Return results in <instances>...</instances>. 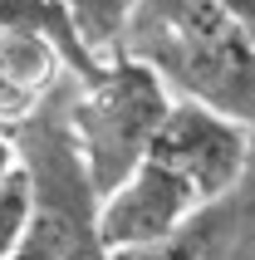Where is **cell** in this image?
Listing matches in <instances>:
<instances>
[{
    "label": "cell",
    "instance_id": "obj_8",
    "mask_svg": "<svg viewBox=\"0 0 255 260\" xmlns=\"http://www.w3.org/2000/svg\"><path fill=\"white\" fill-rule=\"evenodd\" d=\"M20 167V138H15L10 128H0V182Z\"/></svg>",
    "mask_w": 255,
    "mask_h": 260
},
{
    "label": "cell",
    "instance_id": "obj_5",
    "mask_svg": "<svg viewBox=\"0 0 255 260\" xmlns=\"http://www.w3.org/2000/svg\"><path fill=\"white\" fill-rule=\"evenodd\" d=\"M64 74H74V64L49 29L0 20V128L15 133L40 118L59 99Z\"/></svg>",
    "mask_w": 255,
    "mask_h": 260
},
{
    "label": "cell",
    "instance_id": "obj_7",
    "mask_svg": "<svg viewBox=\"0 0 255 260\" xmlns=\"http://www.w3.org/2000/svg\"><path fill=\"white\" fill-rule=\"evenodd\" d=\"M29 221H35V182H29L25 162L0 182V260H20L29 241Z\"/></svg>",
    "mask_w": 255,
    "mask_h": 260
},
{
    "label": "cell",
    "instance_id": "obj_6",
    "mask_svg": "<svg viewBox=\"0 0 255 260\" xmlns=\"http://www.w3.org/2000/svg\"><path fill=\"white\" fill-rule=\"evenodd\" d=\"M54 5H59V15H64V25H69L88 69L128 54V29H133L138 0H54Z\"/></svg>",
    "mask_w": 255,
    "mask_h": 260
},
{
    "label": "cell",
    "instance_id": "obj_4",
    "mask_svg": "<svg viewBox=\"0 0 255 260\" xmlns=\"http://www.w3.org/2000/svg\"><path fill=\"white\" fill-rule=\"evenodd\" d=\"M201 211H206V202L192 191V182H182L172 167L147 157L113 191L99 197L93 236H99L103 255H133V250L167 246L172 236H182Z\"/></svg>",
    "mask_w": 255,
    "mask_h": 260
},
{
    "label": "cell",
    "instance_id": "obj_1",
    "mask_svg": "<svg viewBox=\"0 0 255 260\" xmlns=\"http://www.w3.org/2000/svg\"><path fill=\"white\" fill-rule=\"evenodd\" d=\"M128 54L147 59L177 99H201L255 128V40L226 0H138Z\"/></svg>",
    "mask_w": 255,
    "mask_h": 260
},
{
    "label": "cell",
    "instance_id": "obj_3",
    "mask_svg": "<svg viewBox=\"0 0 255 260\" xmlns=\"http://www.w3.org/2000/svg\"><path fill=\"white\" fill-rule=\"evenodd\" d=\"M147 157L172 167L182 182H192V191L206 206H216V202H226L245 182V172H250L255 128H245L241 118L221 113V108H211L201 99H172Z\"/></svg>",
    "mask_w": 255,
    "mask_h": 260
},
{
    "label": "cell",
    "instance_id": "obj_2",
    "mask_svg": "<svg viewBox=\"0 0 255 260\" xmlns=\"http://www.w3.org/2000/svg\"><path fill=\"white\" fill-rule=\"evenodd\" d=\"M172 99H177L172 84L138 54H118L99 64L88 79H79L64 118L99 197L113 191L138 162H147Z\"/></svg>",
    "mask_w": 255,
    "mask_h": 260
}]
</instances>
